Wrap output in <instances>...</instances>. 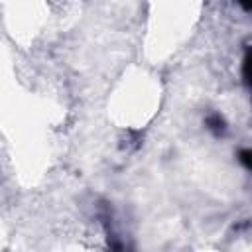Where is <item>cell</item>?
<instances>
[{"label":"cell","mask_w":252,"mask_h":252,"mask_svg":"<svg viewBox=\"0 0 252 252\" xmlns=\"http://www.w3.org/2000/svg\"><path fill=\"white\" fill-rule=\"evenodd\" d=\"M205 126H207V130H211L215 136H222L224 130H226V120H224L219 112H211V114L205 118Z\"/></svg>","instance_id":"obj_1"},{"label":"cell","mask_w":252,"mask_h":252,"mask_svg":"<svg viewBox=\"0 0 252 252\" xmlns=\"http://www.w3.org/2000/svg\"><path fill=\"white\" fill-rule=\"evenodd\" d=\"M242 81L246 87L250 85V51L248 49H246L244 59H242Z\"/></svg>","instance_id":"obj_2"},{"label":"cell","mask_w":252,"mask_h":252,"mask_svg":"<svg viewBox=\"0 0 252 252\" xmlns=\"http://www.w3.org/2000/svg\"><path fill=\"white\" fill-rule=\"evenodd\" d=\"M238 161H240L246 169H250V167H252V152H250L248 148L240 150V152H238Z\"/></svg>","instance_id":"obj_3"}]
</instances>
